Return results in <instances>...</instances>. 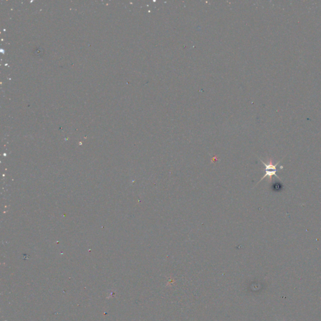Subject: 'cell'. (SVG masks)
Listing matches in <instances>:
<instances>
[{
	"instance_id": "obj_2",
	"label": "cell",
	"mask_w": 321,
	"mask_h": 321,
	"mask_svg": "<svg viewBox=\"0 0 321 321\" xmlns=\"http://www.w3.org/2000/svg\"></svg>"
},
{
	"instance_id": "obj_1",
	"label": "cell",
	"mask_w": 321,
	"mask_h": 321,
	"mask_svg": "<svg viewBox=\"0 0 321 321\" xmlns=\"http://www.w3.org/2000/svg\"><path fill=\"white\" fill-rule=\"evenodd\" d=\"M260 160L263 163V164L265 166V175L261 178V180L258 181V183H260L261 181H262L263 179H265L267 177H268V179L271 181L273 176H276L277 178L279 179V177L277 174V172L278 171L277 166L279 164V163L281 162V161H279L276 164H274L271 159L268 160V162H263V161H262L261 159H260Z\"/></svg>"
}]
</instances>
